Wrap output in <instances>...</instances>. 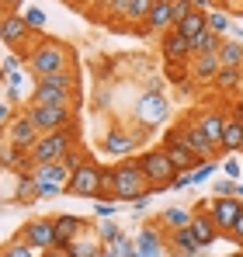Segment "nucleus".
I'll list each match as a JSON object with an SVG mask.
<instances>
[{
  "instance_id": "obj_1",
  "label": "nucleus",
  "mask_w": 243,
  "mask_h": 257,
  "mask_svg": "<svg viewBox=\"0 0 243 257\" xmlns=\"http://www.w3.org/2000/svg\"><path fill=\"white\" fill-rule=\"evenodd\" d=\"M73 77L70 73H56V77H45L35 87V101L39 108H70V97H73Z\"/></svg>"
},
{
  "instance_id": "obj_2",
  "label": "nucleus",
  "mask_w": 243,
  "mask_h": 257,
  "mask_svg": "<svg viewBox=\"0 0 243 257\" xmlns=\"http://www.w3.org/2000/svg\"><path fill=\"white\" fill-rule=\"evenodd\" d=\"M70 146H73V132L70 128H63V132H42L28 153H32L35 164H59V160L70 157Z\"/></svg>"
},
{
  "instance_id": "obj_3",
  "label": "nucleus",
  "mask_w": 243,
  "mask_h": 257,
  "mask_svg": "<svg viewBox=\"0 0 243 257\" xmlns=\"http://www.w3.org/2000/svg\"><path fill=\"white\" fill-rule=\"evenodd\" d=\"M28 63H32V73L45 80V77H56V73H66V66H70V52L63 49L59 42H42L32 56H28Z\"/></svg>"
},
{
  "instance_id": "obj_4",
  "label": "nucleus",
  "mask_w": 243,
  "mask_h": 257,
  "mask_svg": "<svg viewBox=\"0 0 243 257\" xmlns=\"http://www.w3.org/2000/svg\"><path fill=\"white\" fill-rule=\"evenodd\" d=\"M150 191V181H146V174H143V164L139 160H125L115 167V195L118 198H139V195H146Z\"/></svg>"
},
{
  "instance_id": "obj_5",
  "label": "nucleus",
  "mask_w": 243,
  "mask_h": 257,
  "mask_svg": "<svg viewBox=\"0 0 243 257\" xmlns=\"http://www.w3.org/2000/svg\"><path fill=\"white\" fill-rule=\"evenodd\" d=\"M35 184H39V195H59V191H66V184H70V177H73V164L70 160H59V164H39L35 167Z\"/></svg>"
},
{
  "instance_id": "obj_6",
  "label": "nucleus",
  "mask_w": 243,
  "mask_h": 257,
  "mask_svg": "<svg viewBox=\"0 0 243 257\" xmlns=\"http://www.w3.org/2000/svg\"><path fill=\"white\" fill-rule=\"evenodd\" d=\"M143 174H146V181H150V191H160V188H170L174 184V164H170V157H167V150H150V153H143Z\"/></svg>"
},
{
  "instance_id": "obj_7",
  "label": "nucleus",
  "mask_w": 243,
  "mask_h": 257,
  "mask_svg": "<svg viewBox=\"0 0 243 257\" xmlns=\"http://www.w3.org/2000/svg\"><path fill=\"white\" fill-rule=\"evenodd\" d=\"M66 191L77 195V198H97V191H101V167H94V164L73 167V177H70Z\"/></svg>"
},
{
  "instance_id": "obj_8",
  "label": "nucleus",
  "mask_w": 243,
  "mask_h": 257,
  "mask_svg": "<svg viewBox=\"0 0 243 257\" xmlns=\"http://www.w3.org/2000/svg\"><path fill=\"white\" fill-rule=\"evenodd\" d=\"M21 240H25L28 247H35V250H56V247H59V240H56V222H52V219H35V222H28L25 233H21Z\"/></svg>"
},
{
  "instance_id": "obj_9",
  "label": "nucleus",
  "mask_w": 243,
  "mask_h": 257,
  "mask_svg": "<svg viewBox=\"0 0 243 257\" xmlns=\"http://www.w3.org/2000/svg\"><path fill=\"white\" fill-rule=\"evenodd\" d=\"M167 97H163L160 90H150V94H143L139 97V104H136V118H139V125H160L163 118H167Z\"/></svg>"
},
{
  "instance_id": "obj_10",
  "label": "nucleus",
  "mask_w": 243,
  "mask_h": 257,
  "mask_svg": "<svg viewBox=\"0 0 243 257\" xmlns=\"http://www.w3.org/2000/svg\"><path fill=\"white\" fill-rule=\"evenodd\" d=\"M28 115H32V122H35L39 132H63V128L73 122L70 108H39V104H32Z\"/></svg>"
},
{
  "instance_id": "obj_11",
  "label": "nucleus",
  "mask_w": 243,
  "mask_h": 257,
  "mask_svg": "<svg viewBox=\"0 0 243 257\" xmlns=\"http://www.w3.org/2000/svg\"><path fill=\"white\" fill-rule=\"evenodd\" d=\"M243 212V202L233 195V198H212V222H215V229L219 233H229L233 226H236V219Z\"/></svg>"
},
{
  "instance_id": "obj_12",
  "label": "nucleus",
  "mask_w": 243,
  "mask_h": 257,
  "mask_svg": "<svg viewBox=\"0 0 243 257\" xmlns=\"http://www.w3.org/2000/svg\"><path fill=\"white\" fill-rule=\"evenodd\" d=\"M184 146H188V150H191L195 157H202V160H212V153L219 150V146H215V143H212V139H208V136L202 132L198 118H195L191 125L184 128Z\"/></svg>"
},
{
  "instance_id": "obj_13",
  "label": "nucleus",
  "mask_w": 243,
  "mask_h": 257,
  "mask_svg": "<svg viewBox=\"0 0 243 257\" xmlns=\"http://www.w3.org/2000/svg\"><path fill=\"white\" fill-rule=\"evenodd\" d=\"M39 136H42V132L35 128L32 115H21V118L11 122V146H18V150H32Z\"/></svg>"
},
{
  "instance_id": "obj_14",
  "label": "nucleus",
  "mask_w": 243,
  "mask_h": 257,
  "mask_svg": "<svg viewBox=\"0 0 243 257\" xmlns=\"http://www.w3.org/2000/svg\"><path fill=\"white\" fill-rule=\"evenodd\" d=\"M188 229H191V236H195V243H198L202 250H205V247H212V243L222 236V233L215 229L212 215H205V212H195V215H191V226H188Z\"/></svg>"
},
{
  "instance_id": "obj_15",
  "label": "nucleus",
  "mask_w": 243,
  "mask_h": 257,
  "mask_svg": "<svg viewBox=\"0 0 243 257\" xmlns=\"http://www.w3.org/2000/svg\"><path fill=\"white\" fill-rule=\"evenodd\" d=\"M25 35H28V21H25V14H4L0 18V39L7 45H21L25 42Z\"/></svg>"
},
{
  "instance_id": "obj_16",
  "label": "nucleus",
  "mask_w": 243,
  "mask_h": 257,
  "mask_svg": "<svg viewBox=\"0 0 243 257\" xmlns=\"http://www.w3.org/2000/svg\"><path fill=\"white\" fill-rule=\"evenodd\" d=\"M52 222H56V240H59L63 250L70 247V240H77L80 233H87L83 219H77V215H59V219H52Z\"/></svg>"
},
{
  "instance_id": "obj_17",
  "label": "nucleus",
  "mask_w": 243,
  "mask_h": 257,
  "mask_svg": "<svg viewBox=\"0 0 243 257\" xmlns=\"http://www.w3.org/2000/svg\"><path fill=\"white\" fill-rule=\"evenodd\" d=\"M163 56H167V63H184L191 56V42L181 32H167L163 35Z\"/></svg>"
},
{
  "instance_id": "obj_18",
  "label": "nucleus",
  "mask_w": 243,
  "mask_h": 257,
  "mask_svg": "<svg viewBox=\"0 0 243 257\" xmlns=\"http://www.w3.org/2000/svg\"><path fill=\"white\" fill-rule=\"evenodd\" d=\"M205 28H208V11H198V7H195V11H188V18H184V21H177V28H174V32H181V35L191 42L195 35H202Z\"/></svg>"
},
{
  "instance_id": "obj_19",
  "label": "nucleus",
  "mask_w": 243,
  "mask_h": 257,
  "mask_svg": "<svg viewBox=\"0 0 243 257\" xmlns=\"http://www.w3.org/2000/svg\"><path fill=\"white\" fill-rule=\"evenodd\" d=\"M167 150V157H170V164H174V171L177 174H188L198 167V157L188 150V146H163Z\"/></svg>"
},
{
  "instance_id": "obj_20",
  "label": "nucleus",
  "mask_w": 243,
  "mask_h": 257,
  "mask_svg": "<svg viewBox=\"0 0 243 257\" xmlns=\"http://www.w3.org/2000/svg\"><path fill=\"white\" fill-rule=\"evenodd\" d=\"M198 125H202V132L215 143V146H222V128H226V115H219V111H205V115H198Z\"/></svg>"
},
{
  "instance_id": "obj_21",
  "label": "nucleus",
  "mask_w": 243,
  "mask_h": 257,
  "mask_svg": "<svg viewBox=\"0 0 243 257\" xmlns=\"http://www.w3.org/2000/svg\"><path fill=\"white\" fill-rule=\"evenodd\" d=\"M226 153H236L243 150V118H226V128H222V146Z\"/></svg>"
},
{
  "instance_id": "obj_22",
  "label": "nucleus",
  "mask_w": 243,
  "mask_h": 257,
  "mask_svg": "<svg viewBox=\"0 0 243 257\" xmlns=\"http://www.w3.org/2000/svg\"><path fill=\"white\" fill-rule=\"evenodd\" d=\"M66 254H70V257H101V243H97L94 236H87V233H80L77 240H70Z\"/></svg>"
},
{
  "instance_id": "obj_23",
  "label": "nucleus",
  "mask_w": 243,
  "mask_h": 257,
  "mask_svg": "<svg viewBox=\"0 0 243 257\" xmlns=\"http://www.w3.org/2000/svg\"><path fill=\"white\" fill-rule=\"evenodd\" d=\"M219 63H222V66H233V70H240V66H243V42L222 39V45H219Z\"/></svg>"
},
{
  "instance_id": "obj_24",
  "label": "nucleus",
  "mask_w": 243,
  "mask_h": 257,
  "mask_svg": "<svg viewBox=\"0 0 243 257\" xmlns=\"http://www.w3.org/2000/svg\"><path fill=\"white\" fill-rule=\"evenodd\" d=\"M222 70V63H219V52H202L198 56V63H195V77L198 80H215V73Z\"/></svg>"
},
{
  "instance_id": "obj_25",
  "label": "nucleus",
  "mask_w": 243,
  "mask_h": 257,
  "mask_svg": "<svg viewBox=\"0 0 243 257\" xmlns=\"http://www.w3.org/2000/svg\"><path fill=\"white\" fill-rule=\"evenodd\" d=\"M150 28H174V14H170V0H157L150 18H146Z\"/></svg>"
},
{
  "instance_id": "obj_26",
  "label": "nucleus",
  "mask_w": 243,
  "mask_h": 257,
  "mask_svg": "<svg viewBox=\"0 0 243 257\" xmlns=\"http://www.w3.org/2000/svg\"><path fill=\"white\" fill-rule=\"evenodd\" d=\"M132 146H136V139H129L122 132H108L104 136V153H111V157H125Z\"/></svg>"
},
{
  "instance_id": "obj_27",
  "label": "nucleus",
  "mask_w": 243,
  "mask_h": 257,
  "mask_svg": "<svg viewBox=\"0 0 243 257\" xmlns=\"http://www.w3.org/2000/svg\"><path fill=\"white\" fill-rule=\"evenodd\" d=\"M136 247H139V257H160V236H157V229H143L139 240H136Z\"/></svg>"
},
{
  "instance_id": "obj_28",
  "label": "nucleus",
  "mask_w": 243,
  "mask_h": 257,
  "mask_svg": "<svg viewBox=\"0 0 243 257\" xmlns=\"http://www.w3.org/2000/svg\"><path fill=\"white\" fill-rule=\"evenodd\" d=\"M174 243H177V250H181V257H198V243H195V236H191V229L184 226V229H174Z\"/></svg>"
},
{
  "instance_id": "obj_29",
  "label": "nucleus",
  "mask_w": 243,
  "mask_h": 257,
  "mask_svg": "<svg viewBox=\"0 0 243 257\" xmlns=\"http://www.w3.org/2000/svg\"><path fill=\"white\" fill-rule=\"evenodd\" d=\"M208 32H215L219 39H226L233 32V18L226 11H208Z\"/></svg>"
},
{
  "instance_id": "obj_30",
  "label": "nucleus",
  "mask_w": 243,
  "mask_h": 257,
  "mask_svg": "<svg viewBox=\"0 0 243 257\" xmlns=\"http://www.w3.org/2000/svg\"><path fill=\"white\" fill-rule=\"evenodd\" d=\"M219 45H222V39H219L215 32H208V28H205L202 35H195V39H191V52H198V56H202V52H219Z\"/></svg>"
},
{
  "instance_id": "obj_31",
  "label": "nucleus",
  "mask_w": 243,
  "mask_h": 257,
  "mask_svg": "<svg viewBox=\"0 0 243 257\" xmlns=\"http://www.w3.org/2000/svg\"><path fill=\"white\" fill-rule=\"evenodd\" d=\"M215 87H219V90H236V87H240V70L222 66V70L215 73Z\"/></svg>"
},
{
  "instance_id": "obj_32",
  "label": "nucleus",
  "mask_w": 243,
  "mask_h": 257,
  "mask_svg": "<svg viewBox=\"0 0 243 257\" xmlns=\"http://www.w3.org/2000/svg\"><path fill=\"white\" fill-rule=\"evenodd\" d=\"M153 4H157V0H129L125 18H129V21H146V18H150V11H153Z\"/></svg>"
},
{
  "instance_id": "obj_33",
  "label": "nucleus",
  "mask_w": 243,
  "mask_h": 257,
  "mask_svg": "<svg viewBox=\"0 0 243 257\" xmlns=\"http://www.w3.org/2000/svg\"><path fill=\"white\" fill-rule=\"evenodd\" d=\"M163 222H167L170 229H184V226H191V215L184 212V209H167V212H163Z\"/></svg>"
},
{
  "instance_id": "obj_34",
  "label": "nucleus",
  "mask_w": 243,
  "mask_h": 257,
  "mask_svg": "<svg viewBox=\"0 0 243 257\" xmlns=\"http://www.w3.org/2000/svg\"><path fill=\"white\" fill-rule=\"evenodd\" d=\"M115 195V171H101V191L97 198H111Z\"/></svg>"
},
{
  "instance_id": "obj_35",
  "label": "nucleus",
  "mask_w": 243,
  "mask_h": 257,
  "mask_svg": "<svg viewBox=\"0 0 243 257\" xmlns=\"http://www.w3.org/2000/svg\"><path fill=\"white\" fill-rule=\"evenodd\" d=\"M188 11H195L188 0H170V14H174V28H177V21H184L188 18Z\"/></svg>"
},
{
  "instance_id": "obj_36",
  "label": "nucleus",
  "mask_w": 243,
  "mask_h": 257,
  "mask_svg": "<svg viewBox=\"0 0 243 257\" xmlns=\"http://www.w3.org/2000/svg\"><path fill=\"white\" fill-rule=\"evenodd\" d=\"M25 21H28V28H42L45 25V14H42L39 7H28L25 11Z\"/></svg>"
},
{
  "instance_id": "obj_37",
  "label": "nucleus",
  "mask_w": 243,
  "mask_h": 257,
  "mask_svg": "<svg viewBox=\"0 0 243 257\" xmlns=\"http://www.w3.org/2000/svg\"><path fill=\"white\" fill-rule=\"evenodd\" d=\"M215 191H219V198H233V195H236V184L226 177V181H219V184H215Z\"/></svg>"
},
{
  "instance_id": "obj_38",
  "label": "nucleus",
  "mask_w": 243,
  "mask_h": 257,
  "mask_svg": "<svg viewBox=\"0 0 243 257\" xmlns=\"http://www.w3.org/2000/svg\"><path fill=\"white\" fill-rule=\"evenodd\" d=\"M226 177H229V181H236V177H240V160H233V157L226 160Z\"/></svg>"
},
{
  "instance_id": "obj_39",
  "label": "nucleus",
  "mask_w": 243,
  "mask_h": 257,
  "mask_svg": "<svg viewBox=\"0 0 243 257\" xmlns=\"http://www.w3.org/2000/svg\"><path fill=\"white\" fill-rule=\"evenodd\" d=\"M229 236H233V240H236V243L243 247V212H240V219H236V226L229 229Z\"/></svg>"
},
{
  "instance_id": "obj_40",
  "label": "nucleus",
  "mask_w": 243,
  "mask_h": 257,
  "mask_svg": "<svg viewBox=\"0 0 243 257\" xmlns=\"http://www.w3.org/2000/svg\"><path fill=\"white\" fill-rule=\"evenodd\" d=\"M167 77H170V80H181V77H184V66H181V63H170V66H167Z\"/></svg>"
},
{
  "instance_id": "obj_41",
  "label": "nucleus",
  "mask_w": 243,
  "mask_h": 257,
  "mask_svg": "<svg viewBox=\"0 0 243 257\" xmlns=\"http://www.w3.org/2000/svg\"><path fill=\"white\" fill-rule=\"evenodd\" d=\"M101 236H104V240H115V243L122 240V233L115 229V226H104V229H101Z\"/></svg>"
},
{
  "instance_id": "obj_42",
  "label": "nucleus",
  "mask_w": 243,
  "mask_h": 257,
  "mask_svg": "<svg viewBox=\"0 0 243 257\" xmlns=\"http://www.w3.org/2000/svg\"><path fill=\"white\" fill-rule=\"evenodd\" d=\"M108 7L118 11V14H125V11H129V0H108Z\"/></svg>"
},
{
  "instance_id": "obj_43",
  "label": "nucleus",
  "mask_w": 243,
  "mask_h": 257,
  "mask_svg": "<svg viewBox=\"0 0 243 257\" xmlns=\"http://www.w3.org/2000/svg\"><path fill=\"white\" fill-rule=\"evenodd\" d=\"M18 4H21V0H0V14H11Z\"/></svg>"
},
{
  "instance_id": "obj_44",
  "label": "nucleus",
  "mask_w": 243,
  "mask_h": 257,
  "mask_svg": "<svg viewBox=\"0 0 243 257\" xmlns=\"http://www.w3.org/2000/svg\"><path fill=\"white\" fill-rule=\"evenodd\" d=\"M97 215H115V205H108V202H101V205H97Z\"/></svg>"
},
{
  "instance_id": "obj_45",
  "label": "nucleus",
  "mask_w": 243,
  "mask_h": 257,
  "mask_svg": "<svg viewBox=\"0 0 243 257\" xmlns=\"http://www.w3.org/2000/svg\"><path fill=\"white\" fill-rule=\"evenodd\" d=\"M42 257H70V254H66L63 247H56V250H45V254H42Z\"/></svg>"
},
{
  "instance_id": "obj_46",
  "label": "nucleus",
  "mask_w": 243,
  "mask_h": 257,
  "mask_svg": "<svg viewBox=\"0 0 243 257\" xmlns=\"http://www.w3.org/2000/svg\"><path fill=\"white\" fill-rule=\"evenodd\" d=\"M191 7H198V11H205V7H212V0H188Z\"/></svg>"
},
{
  "instance_id": "obj_47",
  "label": "nucleus",
  "mask_w": 243,
  "mask_h": 257,
  "mask_svg": "<svg viewBox=\"0 0 243 257\" xmlns=\"http://www.w3.org/2000/svg\"><path fill=\"white\" fill-rule=\"evenodd\" d=\"M7 118H11V108H7V104H0V125H4Z\"/></svg>"
},
{
  "instance_id": "obj_48",
  "label": "nucleus",
  "mask_w": 243,
  "mask_h": 257,
  "mask_svg": "<svg viewBox=\"0 0 243 257\" xmlns=\"http://www.w3.org/2000/svg\"><path fill=\"white\" fill-rule=\"evenodd\" d=\"M236 198H240V202H243V184H236Z\"/></svg>"
},
{
  "instance_id": "obj_49",
  "label": "nucleus",
  "mask_w": 243,
  "mask_h": 257,
  "mask_svg": "<svg viewBox=\"0 0 243 257\" xmlns=\"http://www.w3.org/2000/svg\"><path fill=\"white\" fill-rule=\"evenodd\" d=\"M236 118H243V101H240V104H236Z\"/></svg>"
},
{
  "instance_id": "obj_50",
  "label": "nucleus",
  "mask_w": 243,
  "mask_h": 257,
  "mask_svg": "<svg viewBox=\"0 0 243 257\" xmlns=\"http://www.w3.org/2000/svg\"><path fill=\"white\" fill-rule=\"evenodd\" d=\"M125 257H139V254H136V250H129V254H125Z\"/></svg>"
},
{
  "instance_id": "obj_51",
  "label": "nucleus",
  "mask_w": 243,
  "mask_h": 257,
  "mask_svg": "<svg viewBox=\"0 0 243 257\" xmlns=\"http://www.w3.org/2000/svg\"><path fill=\"white\" fill-rule=\"evenodd\" d=\"M233 257H243V250H240V254H233Z\"/></svg>"
},
{
  "instance_id": "obj_52",
  "label": "nucleus",
  "mask_w": 243,
  "mask_h": 257,
  "mask_svg": "<svg viewBox=\"0 0 243 257\" xmlns=\"http://www.w3.org/2000/svg\"><path fill=\"white\" fill-rule=\"evenodd\" d=\"M240 35H243V32H240Z\"/></svg>"
},
{
  "instance_id": "obj_53",
  "label": "nucleus",
  "mask_w": 243,
  "mask_h": 257,
  "mask_svg": "<svg viewBox=\"0 0 243 257\" xmlns=\"http://www.w3.org/2000/svg\"><path fill=\"white\" fill-rule=\"evenodd\" d=\"M0 174H4V171H0Z\"/></svg>"
}]
</instances>
